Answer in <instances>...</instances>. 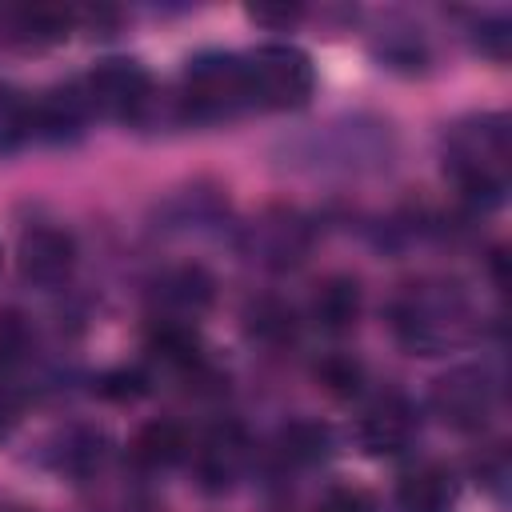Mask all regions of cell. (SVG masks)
Listing matches in <instances>:
<instances>
[{
    "mask_svg": "<svg viewBox=\"0 0 512 512\" xmlns=\"http://www.w3.org/2000/svg\"><path fill=\"white\" fill-rule=\"evenodd\" d=\"M252 104L248 60L232 52H204L188 60L180 76V112L184 120H224Z\"/></svg>",
    "mask_w": 512,
    "mask_h": 512,
    "instance_id": "3957f363",
    "label": "cell"
},
{
    "mask_svg": "<svg viewBox=\"0 0 512 512\" xmlns=\"http://www.w3.org/2000/svg\"><path fill=\"white\" fill-rule=\"evenodd\" d=\"M316 380H320V388H324L328 396L348 400V396H356V392L364 388V364H360L356 356H348V352H328V356L316 364Z\"/></svg>",
    "mask_w": 512,
    "mask_h": 512,
    "instance_id": "ffe728a7",
    "label": "cell"
},
{
    "mask_svg": "<svg viewBox=\"0 0 512 512\" xmlns=\"http://www.w3.org/2000/svg\"><path fill=\"white\" fill-rule=\"evenodd\" d=\"M416 424H420L416 404L408 396H400V392H384V396H376L364 408L356 432H360L364 452H372V456H396V452H404L412 444Z\"/></svg>",
    "mask_w": 512,
    "mask_h": 512,
    "instance_id": "ba28073f",
    "label": "cell"
},
{
    "mask_svg": "<svg viewBox=\"0 0 512 512\" xmlns=\"http://www.w3.org/2000/svg\"><path fill=\"white\" fill-rule=\"evenodd\" d=\"M392 332L420 356L444 352L468 336V304L452 284H412L392 304Z\"/></svg>",
    "mask_w": 512,
    "mask_h": 512,
    "instance_id": "7a4b0ae2",
    "label": "cell"
},
{
    "mask_svg": "<svg viewBox=\"0 0 512 512\" xmlns=\"http://www.w3.org/2000/svg\"><path fill=\"white\" fill-rule=\"evenodd\" d=\"M104 436L100 432H92V428H84V432H76L72 440H68V448H64V456H60V468H68V472H76V476H88V472H96L100 464H104Z\"/></svg>",
    "mask_w": 512,
    "mask_h": 512,
    "instance_id": "7402d4cb",
    "label": "cell"
},
{
    "mask_svg": "<svg viewBox=\"0 0 512 512\" xmlns=\"http://www.w3.org/2000/svg\"><path fill=\"white\" fill-rule=\"evenodd\" d=\"M492 400L496 392L484 368H452L432 384V412L460 432L480 428L492 412Z\"/></svg>",
    "mask_w": 512,
    "mask_h": 512,
    "instance_id": "8992f818",
    "label": "cell"
},
{
    "mask_svg": "<svg viewBox=\"0 0 512 512\" xmlns=\"http://www.w3.org/2000/svg\"><path fill=\"white\" fill-rule=\"evenodd\" d=\"M448 172L460 184V196L472 208H492L504 196L508 176V124L504 116H472L460 120L444 140Z\"/></svg>",
    "mask_w": 512,
    "mask_h": 512,
    "instance_id": "6da1fadb",
    "label": "cell"
},
{
    "mask_svg": "<svg viewBox=\"0 0 512 512\" xmlns=\"http://www.w3.org/2000/svg\"><path fill=\"white\" fill-rule=\"evenodd\" d=\"M76 12L72 8H60V4H32L16 16V28L24 40H36V44H52V40H64L68 28H72Z\"/></svg>",
    "mask_w": 512,
    "mask_h": 512,
    "instance_id": "ac0fdd59",
    "label": "cell"
},
{
    "mask_svg": "<svg viewBox=\"0 0 512 512\" xmlns=\"http://www.w3.org/2000/svg\"><path fill=\"white\" fill-rule=\"evenodd\" d=\"M276 444H280V456H284L288 464H300V468L320 464V460L332 456V432H328V424H320V420H292V424L280 432Z\"/></svg>",
    "mask_w": 512,
    "mask_h": 512,
    "instance_id": "e0dca14e",
    "label": "cell"
},
{
    "mask_svg": "<svg viewBox=\"0 0 512 512\" xmlns=\"http://www.w3.org/2000/svg\"><path fill=\"white\" fill-rule=\"evenodd\" d=\"M16 420H20V404H16V400H12V396L0 388V440H4V436L16 428Z\"/></svg>",
    "mask_w": 512,
    "mask_h": 512,
    "instance_id": "4316f807",
    "label": "cell"
},
{
    "mask_svg": "<svg viewBox=\"0 0 512 512\" xmlns=\"http://www.w3.org/2000/svg\"><path fill=\"white\" fill-rule=\"evenodd\" d=\"M80 92L88 112H100L112 120H136L152 100V80L136 60L112 56V60H100L80 80Z\"/></svg>",
    "mask_w": 512,
    "mask_h": 512,
    "instance_id": "5b68a950",
    "label": "cell"
},
{
    "mask_svg": "<svg viewBox=\"0 0 512 512\" xmlns=\"http://www.w3.org/2000/svg\"><path fill=\"white\" fill-rule=\"evenodd\" d=\"M24 348H28V324H24V316L4 312L0 316V360H16Z\"/></svg>",
    "mask_w": 512,
    "mask_h": 512,
    "instance_id": "cb8c5ba5",
    "label": "cell"
},
{
    "mask_svg": "<svg viewBox=\"0 0 512 512\" xmlns=\"http://www.w3.org/2000/svg\"><path fill=\"white\" fill-rule=\"evenodd\" d=\"M212 276L196 264H184V268H172L160 284H156V304L164 308L168 320H188V316H200L208 304H212Z\"/></svg>",
    "mask_w": 512,
    "mask_h": 512,
    "instance_id": "7c38bea8",
    "label": "cell"
},
{
    "mask_svg": "<svg viewBox=\"0 0 512 512\" xmlns=\"http://www.w3.org/2000/svg\"><path fill=\"white\" fill-rule=\"evenodd\" d=\"M248 16H252V20H260V24L288 28V24L300 16V8H268V4H256V8H248Z\"/></svg>",
    "mask_w": 512,
    "mask_h": 512,
    "instance_id": "484cf974",
    "label": "cell"
},
{
    "mask_svg": "<svg viewBox=\"0 0 512 512\" xmlns=\"http://www.w3.org/2000/svg\"><path fill=\"white\" fill-rule=\"evenodd\" d=\"M244 332L256 344H264V348H284V344L296 340L300 320H296V308L292 304H284L276 296H260V300H252L244 308Z\"/></svg>",
    "mask_w": 512,
    "mask_h": 512,
    "instance_id": "9a60e30c",
    "label": "cell"
},
{
    "mask_svg": "<svg viewBox=\"0 0 512 512\" xmlns=\"http://www.w3.org/2000/svg\"><path fill=\"white\" fill-rule=\"evenodd\" d=\"M148 352L168 364V368H180V372H192L200 368V340H196V328L188 320H156L152 332H148Z\"/></svg>",
    "mask_w": 512,
    "mask_h": 512,
    "instance_id": "2e32d148",
    "label": "cell"
},
{
    "mask_svg": "<svg viewBox=\"0 0 512 512\" xmlns=\"http://www.w3.org/2000/svg\"><path fill=\"white\" fill-rule=\"evenodd\" d=\"M308 252V224L296 212H272L252 228V256L260 264L284 268Z\"/></svg>",
    "mask_w": 512,
    "mask_h": 512,
    "instance_id": "30bf717a",
    "label": "cell"
},
{
    "mask_svg": "<svg viewBox=\"0 0 512 512\" xmlns=\"http://www.w3.org/2000/svg\"><path fill=\"white\" fill-rule=\"evenodd\" d=\"M248 464V436L240 424H216L196 456V472H200V488L208 492H224Z\"/></svg>",
    "mask_w": 512,
    "mask_h": 512,
    "instance_id": "9c48e42d",
    "label": "cell"
},
{
    "mask_svg": "<svg viewBox=\"0 0 512 512\" xmlns=\"http://www.w3.org/2000/svg\"><path fill=\"white\" fill-rule=\"evenodd\" d=\"M316 512H376L372 508V500L360 492V488H328L324 492V500L316 504Z\"/></svg>",
    "mask_w": 512,
    "mask_h": 512,
    "instance_id": "d4e9b609",
    "label": "cell"
},
{
    "mask_svg": "<svg viewBox=\"0 0 512 512\" xmlns=\"http://www.w3.org/2000/svg\"><path fill=\"white\" fill-rule=\"evenodd\" d=\"M400 512H452L456 508V480L444 464H416L404 472L396 488Z\"/></svg>",
    "mask_w": 512,
    "mask_h": 512,
    "instance_id": "8fae6325",
    "label": "cell"
},
{
    "mask_svg": "<svg viewBox=\"0 0 512 512\" xmlns=\"http://www.w3.org/2000/svg\"><path fill=\"white\" fill-rule=\"evenodd\" d=\"M24 140H32V100L0 84V152H16Z\"/></svg>",
    "mask_w": 512,
    "mask_h": 512,
    "instance_id": "d6986e66",
    "label": "cell"
},
{
    "mask_svg": "<svg viewBox=\"0 0 512 512\" xmlns=\"http://www.w3.org/2000/svg\"><path fill=\"white\" fill-rule=\"evenodd\" d=\"M96 392L104 396V400H112V404H132V400H140L144 392H148V372L144 368H112V372H104L100 380H96Z\"/></svg>",
    "mask_w": 512,
    "mask_h": 512,
    "instance_id": "44dd1931",
    "label": "cell"
},
{
    "mask_svg": "<svg viewBox=\"0 0 512 512\" xmlns=\"http://www.w3.org/2000/svg\"><path fill=\"white\" fill-rule=\"evenodd\" d=\"M360 308H364V292L352 276H328L312 296V320L332 336L352 332L360 320Z\"/></svg>",
    "mask_w": 512,
    "mask_h": 512,
    "instance_id": "4fadbf2b",
    "label": "cell"
},
{
    "mask_svg": "<svg viewBox=\"0 0 512 512\" xmlns=\"http://www.w3.org/2000/svg\"><path fill=\"white\" fill-rule=\"evenodd\" d=\"M476 48L488 56V60H508V48H512V28L504 16H492V20H480L476 24Z\"/></svg>",
    "mask_w": 512,
    "mask_h": 512,
    "instance_id": "603a6c76",
    "label": "cell"
},
{
    "mask_svg": "<svg viewBox=\"0 0 512 512\" xmlns=\"http://www.w3.org/2000/svg\"><path fill=\"white\" fill-rule=\"evenodd\" d=\"M72 264H76V240L64 228L36 224L16 244V268H20V276L28 284L52 288L72 272Z\"/></svg>",
    "mask_w": 512,
    "mask_h": 512,
    "instance_id": "52a82bcc",
    "label": "cell"
},
{
    "mask_svg": "<svg viewBox=\"0 0 512 512\" xmlns=\"http://www.w3.org/2000/svg\"><path fill=\"white\" fill-rule=\"evenodd\" d=\"M248 60L252 104L260 108H300L316 88L312 60L292 44H264Z\"/></svg>",
    "mask_w": 512,
    "mask_h": 512,
    "instance_id": "277c9868",
    "label": "cell"
},
{
    "mask_svg": "<svg viewBox=\"0 0 512 512\" xmlns=\"http://www.w3.org/2000/svg\"><path fill=\"white\" fill-rule=\"evenodd\" d=\"M184 456H188V432L176 420H152L132 440V460L140 468H152V472L176 468Z\"/></svg>",
    "mask_w": 512,
    "mask_h": 512,
    "instance_id": "5bb4252c",
    "label": "cell"
}]
</instances>
